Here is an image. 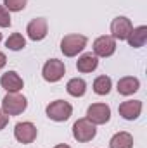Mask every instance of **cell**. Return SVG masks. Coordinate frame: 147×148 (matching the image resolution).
I'll use <instances>...</instances> for the list:
<instances>
[{"label":"cell","instance_id":"1","mask_svg":"<svg viewBox=\"0 0 147 148\" xmlns=\"http://www.w3.org/2000/svg\"><path fill=\"white\" fill-rule=\"evenodd\" d=\"M87 36L85 35H78V33H71L61 40V52L66 57H76L78 53H81L87 47Z\"/></svg>","mask_w":147,"mask_h":148},{"label":"cell","instance_id":"2","mask_svg":"<svg viewBox=\"0 0 147 148\" xmlns=\"http://www.w3.org/2000/svg\"><path fill=\"white\" fill-rule=\"evenodd\" d=\"M45 114L49 119H52L55 122H64L73 115V105L66 100H55L47 105Z\"/></svg>","mask_w":147,"mask_h":148},{"label":"cell","instance_id":"3","mask_svg":"<svg viewBox=\"0 0 147 148\" xmlns=\"http://www.w3.org/2000/svg\"><path fill=\"white\" fill-rule=\"evenodd\" d=\"M28 100L21 93H7L2 100V110L5 112L9 117L10 115H19L26 110Z\"/></svg>","mask_w":147,"mask_h":148},{"label":"cell","instance_id":"4","mask_svg":"<svg viewBox=\"0 0 147 148\" xmlns=\"http://www.w3.org/2000/svg\"><path fill=\"white\" fill-rule=\"evenodd\" d=\"M97 134V127L95 124H92L87 117H81L78 119L73 124V136L76 141L80 143H87V141H92Z\"/></svg>","mask_w":147,"mask_h":148},{"label":"cell","instance_id":"5","mask_svg":"<svg viewBox=\"0 0 147 148\" xmlns=\"http://www.w3.org/2000/svg\"><path fill=\"white\" fill-rule=\"evenodd\" d=\"M64 74H66V66L59 59H50L42 67V76L47 83H57L64 77Z\"/></svg>","mask_w":147,"mask_h":148},{"label":"cell","instance_id":"6","mask_svg":"<svg viewBox=\"0 0 147 148\" xmlns=\"http://www.w3.org/2000/svg\"><path fill=\"white\" fill-rule=\"evenodd\" d=\"M37 126L30 121H24V122H17L16 127H14V138L23 143V145H30L37 140Z\"/></svg>","mask_w":147,"mask_h":148},{"label":"cell","instance_id":"7","mask_svg":"<svg viewBox=\"0 0 147 148\" xmlns=\"http://www.w3.org/2000/svg\"><path fill=\"white\" fill-rule=\"evenodd\" d=\"M87 119L95 126L106 124L111 119V107L106 103H92L87 109Z\"/></svg>","mask_w":147,"mask_h":148},{"label":"cell","instance_id":"8","mask_svg":"<svg viewBox=\"0 0 147 148\" xmlns=\"http://www.w3.org/2000/svg\"><path fill=\"white\" fill-rule=\"evenodd\" d=\"M132 28H133V24H132V21H130L128 17L118 16V17H114L112 23H111V36L114 38V40L123 41V40L128 38Z\"/></svg>","mask_w":147,"mask_h":148},{"label":"cell","instance_id":"9","mask_svg":"<svg viewBox=\"0 0 147 148\" xmlns=\"http://www.w3.org/2000/svg\"><path fill=\"white\" fill-rule=\"evenodd\" d=\"M116 52V40L111 35H102L94 41V55L95 57H111Z\"/></svg>","mask_w":147,"mask_h":148},{"label":"cell","instance_id":"10","mask_svg":"<svg viewBox=\"0 0 147 148\" xmlns=\"http://www.w3.org/2000/svg\"><path fill=\"white\" fill-rule=\"evenodd\" d=\"M47 33H49V24H47V19H43V17L31 19L30 24L26 26V35L33 41H42L47 36Z\"/></svg>","mask_w":147,"mask_h":148},{"label":"cell","instance_id":"11","mask_svg":"<svg viewBox=\"0 0 147 148\" xmlns=\"http://www.w3.org/2000/svg\"><path fill=\"white\" fill-rule=\"evenodd\" d=\"M0 84H2V88L7 93H19L23 90V86H24L23 77L16 73V71H7L5 74H2Z\"/></svg>","mask_w":147,"mask_h":148},{"label":"cell","instance_id":"12","mask_svg":"<svg viewBox=\"0 0 147 148\" xmlns=\"http://www.w3.org/2000/svg\"><path fill=\"white\" fill-rule=\"evenodd\" d=\"M118 112L123 119L126 121H135L139 119V115L142 114V102L140 100H126L123 103H119Z\"/></svg>","mask_w":147,"mask_h":148},{"label":"cell","instance_id":"13","mask_svg":"<svg viewBox=\"0 0 147 148\" xmlns=\"http://www.w3.org/2000/svg\"><path fill=\"white\" fill-rule=\"evenodd\" d=\"M140 88V81L133 76H125L118 81V93L123 97H130L133 93H137Z\"/></svg>","mask_w":147,"mask_h":148},{"label":"cell","instance_id":"14","mask_svg":"<svg viewBox=\"0 0 147 148\" xmlns=\"http://www.w3.org/2000/svg\"><path fill=\"white\" fill-rule=\"evenodd\" d=\"M128 45L133 47V48H140L144 47L147 41V26H137V28H132L130 35L126 38Z\"/></svg>","mask_w":147,"mask_h":148},{"label":"cell","instance_id":"15","mask_svg":"<svg viewBox=\"0 0 147 148\" xmlns=\"http://www.w3.org/2000/svg\"><path fill=\"white\" fill-rule=\"evenodd\" d=\"M97 66H99V59L94 53H83L76 62V69L80 73H92L97 69Z\"/></svg>","mask_w":147,"mask_h":148},{"label":"cell","instance_id":"16","mask_svg":"<svg viewBox=\"0 0 147 148\" xmlns=\"http://www.w3.org/2000/svg\"><path fill=\"white\" fill-rule=\"evenodd\" d=\"M109 148H133V136L126 131H119L109 140Z\"/></svg>","mask_w":147,"mask_h":148},{"label":"cell","instance_id":"17","mask_svg":"<svg viewBox=\"0 0 147 148\" xmlns=\"http://www.w3.org/2000/svg\"><path fill=\"white\" fill-rule=\"evenodd\" d=\"M66 91H68L71 97H74V98H80V97H83V95L87 93V83H85L81 77H73V79L68 81Z\"/></svg>","mask_w":147,"mask_h":148},{"label":"cell","instance_id":"18","mask_svg":"<svg viewBox=\"0 0 147 148\" xmlns=\"http://www.w3.org/2000/svg\"><path fill=\"white\" fill-rule=\"evenodd\" d=\"M112 88V81L109 76H99L94 81V91L97 95H107Z\"/></svg>","mask_w":147,"mask_h":148},{"label":"cell","instance_id":"19","mask_svg":"<svg viewBox=\"0 0 147 148\" xmlns=\"http://www.w3.org/2000/svg\"><path fill=\"white\" fill-rule=\"evenodd\" d=\"M5 47L12 52H19L26 47V38L23 36L21 33H12L10 36L5 40Z\"/></svg>","mask_w":147,"mask_h":148},{"label":"cell","instance_id":"20","mask_svg":"<svg viewBox=\"0 0 147 148\" xmlns=\"http://www.w3.org/2000/svg\"><path fill=\"white\" fill-rule=\"evenodd\" d=\"M28 0H3V7L9 12H19L26 7Z\"/></svg>","mask_w":147,"mask_h":148},{"label":"cell","instance_id":"21","mask_svg":"<svg viewBox=\"0 0 147 148\" xmlns=\"http://www.w3.org/2000/svg\"><path fill=\"white\" fill-rule=\"evenodd\" d=\"M12 24V21H10V12L3 7V5H0V28H9Z\"/></svg>","mask_w":147,"mask_h":148},{"label":"cell","instance_id":"22","mask_svg":"<svg viewBox=\"0 0 147 148\" xmlns=\"http://www.w3.org/2000/svg\"><path fill=\"white\" fill-rule=\"evenodd\" d=\"M7 124H9V115L0 109V131H2V129H5V126H7Z\"/></svg>","mask_w":147,"mask_h":148},{"label":"cell","instance_id":"23","mask_svg":"<svg viewBox=\"0 0 147 148\" xmlns=\"http://www.w3.org/2000/svg\"><path fill=\"white\" fill-rule=\"evenodd\" d=\"M5 64H7V57H5V53H3V52H0V69H3V67H5Z\"/></svg>","mask_w":147,"mask_h":148},{"label":"cell","instance_id":"24","mask_svg":"<svg viewBox=\"0 0 147 148\" xmlns=\"http://www.w3.org/2000/svg\"><path fill=\"white\" fill-rule=\"evenodd\" d=\"M54 148H71V147H69V145H64V143H62V145H55Z\"/></svg>","mask_w":147,"mask_h":148},{"label":"cell","instance_id":"25","mask_svg":"<svg viewBox=\"0 0 147 148\" xmlns=\"http://www.w3.org/2000/svg\"><path fill=\"white\" fill-rule=\"evenodd\" d=\"M0 41H2V33H0Z\"/></svg>","mask_w":147,"mask_h":148}]
</instances>
